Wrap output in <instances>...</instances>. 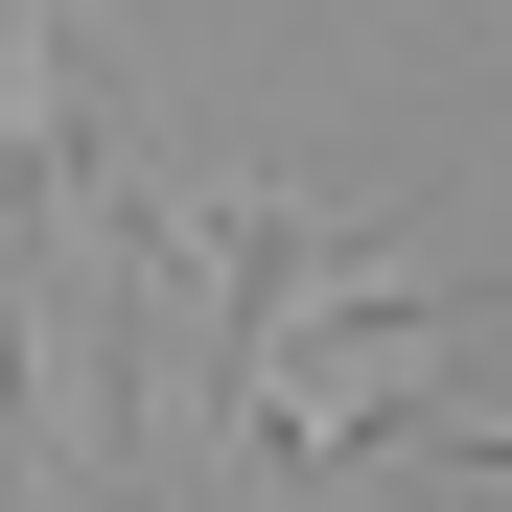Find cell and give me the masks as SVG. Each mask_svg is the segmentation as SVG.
<instances>
[{
  "instance_id": "cell-1",
  "label": "cell",
  "mask_w": 512,
  "mask_h": 512,
  "mask_svg": "<svg viewBox=\"0 0 512 512\" xmlns=\"http://www.w3.org/2000/svg\"><path fill=\"white\" fill-rule=\"evenodd\" d=\"M140 373H163V350H117V443H94V512H163V443H140Z\"/></svg>"
},
{
  "instance_id": "cell-2",
  "label": "cell",
  "mask_w": 512,
  "mask_h": 512,
  "mask_svg": "<svg viewBox=\"0 0 512 512\" xmlns=\"http://www.w3.org/2000/svg\"><path fill=\"white\" fill-rule=\"evenodd\" d=\"M0 140H24V24H0Z\"/></svg>"
}]
</instances>
